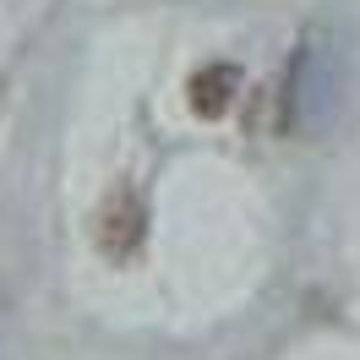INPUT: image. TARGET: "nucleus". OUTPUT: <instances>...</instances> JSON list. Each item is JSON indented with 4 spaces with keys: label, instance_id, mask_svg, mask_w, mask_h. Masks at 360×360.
<instances>
[{
    "label": "nucleus",
    "instance_id": "f257e3e1",
    "mask_svg": "<svg viewBox=\"0 0 360 360\" xmlns=\"http://www.w3.org/2000/svg\"><path fill=\"white\" fill-rule=\"evenodd\" d=\"M93 240L110 262H136V251L148 240V202L136 186H115L104 197L98 219H93Z\"/></svg>",
    "mask_w": 360,
    "mask_h": 360
},
{
    "label": "nucleus",
    "instance_id": "f03ea898",
    "mask_svg": "<svg viewBox=\"0 0 360 360\" xmlns=\"http://www.w3.org/2000/svg\"><path fill=\"white\" fill-rule=\"evenodd\" d=\"M235 93H240V66H229V60H213L191 77V110L207 115V120H219V115L235 104Z\"/></svg>",
    "mask_w": 360,
    "mask_h": 360
}]
</instances>
